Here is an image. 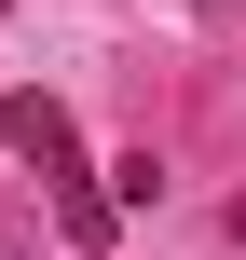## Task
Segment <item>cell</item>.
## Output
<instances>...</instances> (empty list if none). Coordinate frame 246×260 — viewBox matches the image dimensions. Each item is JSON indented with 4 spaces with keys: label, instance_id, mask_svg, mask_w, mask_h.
Instances as JSON below:
<instances>
[{
    "label": "cell",
    "instance_id": "obj_1",
    "mask_svg": "<svg viewBox=\"0 0 246 260\" xmlns=\"http://www.w3.org/2000/svg\"><path fill=\"white\" fill-rule=\"evenodd\" d=\"M0 123H14V151H27L41 178H68V165H82V137H68V110H55V96H14Z\"/></svg>",
    "mask_w": 246,
    "mask_h": 260
}]
</instances>
